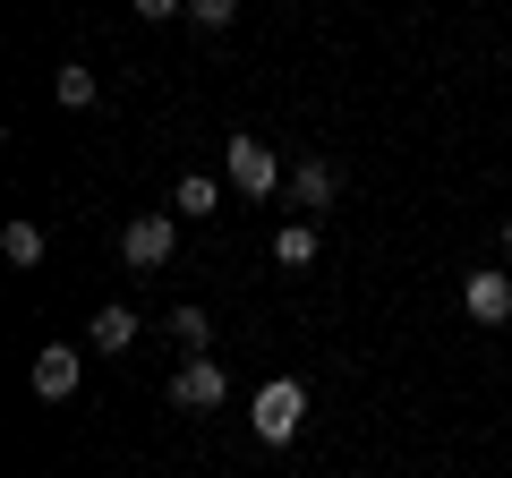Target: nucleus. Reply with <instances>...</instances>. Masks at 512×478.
<instances>
[{"mask_svg":"<svg viewBox=\"0 0 512 478\" xmlns=\"http://www.w3.org/2000/svg\"><path fill=\"white\" fill-rule=\"evenodd\" d=\"M222 180H231L239 197H274L291 171L274 163V146H265V137H222Z\"/></svg>","mask_w":512,"mask_h":478,"instance_id":"f257e3e1","label":"nucleus"},{"mask_svg":"<svg viewBox=\"0 0 512 478\" xmlns=\"http://www.w3.org/2000/svg\"><path fill=\"white\" fill-rule=\"evenodd\" d=\"M248 419H256V444H291V436H299V419H308V393H299L291 376H274V385L256 393Z\"/></svg>","mask_w":512,"mask_h":478,"instance_id":"f03ea898","label":"nucleus"},{"mask_svg":"<svg viewBox=\"0 0 512 478\" xmlns=\"http://www.w3.org/2000/svg\"><path fill=\"white\" fill-rule=\"evenodd\" d=\"M222 393H231V376H222L205 350H188L180 376H171V402H180V410H222Z\"/></svg>","mask_w":512,"mask_h":478,"instance_id":"7ed1b4c3","label":"nucleus"},{"mask_svg":"<svg viewBox=\"0 0 512 478\" xmlns=\"http://www.w3.org/2000/svg\"><path fill=\"white\" fill-rule=\"evenodd\" d=\"M120 257H128V265H163V257H171V214H137V222L120 231Z\"/></svg>","mask_w":512,"mask_h":478,"instance_id":"20e7f679","label":"nucleus"},{"mask_svg":"<svg viewBox=\"0 0 512 478\" xmlns=\"http://www.w3.org/2000/svg\"><path fill=\"white\" fill-rule=\"evenodd\" d=\"M77 376H86V368H77V350H69V342L35 350V393H43V402H69V393H77Z\"/></svg>","mask_w":512,"mask_h":478,"instance_id":"39448f33","label":"nucleus"},{"mask_svg":"<svg viewBox=\"0 0 512 478\" xmlns=\"http://www.w3.org/2000/svg\"><path fill=\"white\" fill-rule=\"evenodd\" d=\"M461 308H470L478 325H504L512 316V274H470L461 282Z\"/></svg>","mask_w":512,"mask_h":478,"instance_id":"423d86ee","label":"nucleus"},{"mask_svg":"<svg viewBox=\"0 0 512 478\" xmlns=\"http://www.w3.org/2000/svg\"><path fill=\"white\" fill-rule=\"evenodd\" d=\"M291 197L308 205V214H325V205L342 197V180H333V163H299V171H291Z\"/></svg>","mask_w":512,"mask_h":478,"instance_id":"0eeeda50","label":"nucleus"},{"mask_svg":"<svg viewBox=\"0 0 512 478\" xmlns=\"http://www.w3.org/2000/svg\"><path fill=\"white\" fill-rule=\"evenodd\" d=\"M86 342H94V350H111V359H120V350L137 342V316H128V308H94V325H86Z\"/></svg>","mask_w":512,"mask_h":478,"instance_id":"6e6552de","label":"nucleus"},{"mask_svg":"<svg viewBox=\"0 0 512 478\" xmlns=\"http://www.w3.org/2000/svg\"><path fill=\"white\" fill-rule=\"evenodd\" d=\"M43 248H52V239H43L35 222H9V231H0V257L9 265H43Z\"/></svg>","mask_w":512,"mask_h":478,"instance_id":"1a4fd4ad","label":"nucleus"},{"mask_svg":"<svg viewBox=\"0 0 512 478\" xmlns=\"http://www.w3.org/2000/svg\"><path fill=\"white\" fill-rule=\"evenodd\" d=\"M274 265H316V231L308 222H282L274 231Z\"/></svg>","mask_w":512,"mask_h":478,"instance_id":"9d476101","label":"nucleus"},{"mask_svg":"<svg viewBox=\"0 0 512 478\" xmlns=\"http://www.w3.org/2000/svg\"><path fill=\"white\" fill-rule=\"evenodd\" d=\"M171 205H180L188 222H197V214H214V205H222V180H205V171H188V180H180V197H171Z\"/></svg>","mask_w":512,"mask_h":478,"instance_id":"9b49d317","label":"nucleus"},{"mask_svg":"<svg viewBox=\"0 0 512 478\" xmlns=\"http://www.w3.org/2000/svg\"><path fill=\"white\" fill-rule=\"evenodd\" d=\"M52 94H60V103H69V111H86V103H94V94H103V86H94V69H77V60H69V69L52 77Z\"/></svg>","mask_w":512,"mask_h":478,"instance_id":"f8f14e48","label":"nucleus"},{"mask_svg":"<svg viewBox=\"0 0 512 478\" xmlns=\"http://www.w3.org/2000/svg\"><path fill=\"white\" fill-rule=\"evenodd\" d=\"M171 333H180L188 350H205V333H214V325H205V308H171Z\"/></svg>","mask_w":512,"mask_h":478,"instance_id":"ddd939ff","label":"nucleus"},{"mask_svg":"<svg viewBox=\"0 0 512 478\" xmlns=\"http://www.w3.org/2000/svg\"><path fill=\"white\" fill-rule=\"evenodd\" d=\"M188 18H197V26H231L239 0H188Z\"/></svg>","mask_w":512,"mask_h":478,"instance_id":"4468645a","label":"nucleus"},{"mask_svg":"<svg viewBox=\"0 0 512 478\" xmlns=\"http://www.w3.org/2000/svg\"><path fill=\"white\" fill-rule=\"evenodd\" d=\"M128 9H137V18H146V26H163V18H180L188 0H128Z\"/></svg>","mask_w":512,"mask_h":478,"instance_id":"2eb2a0df","label":"nucleus"},{"mask_svg":"<svg viewBox=\"0 0 512 478\" xmlns=\"http://www.w3.org/2000/svg\"><path fill=\"white\" fill-rule=\"evenodd\" d=\"M504 257H512V222H504Z\"/></svg>","mask_w":512,"mask_h":478,"instance_id":"dca6fc26","label":"nucleus"}]
</instances>
